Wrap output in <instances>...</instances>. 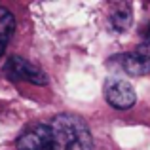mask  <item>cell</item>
<instances>
[{
  "label": "cell",
  "mask_w": 150,
  "mask_h": 150,
  "mask_svg": "<svg viewBox=\"0 0 150 150\" xmlns=\"http://www.w3.org/2000/svg\"><path fill=\"white\" fill-rule=\"evenodd\" d=\"M50 131L53 150H93V137L88 124L76 114H57Z\"/></svg>",
  "instance_id": "cell-1"
},
{
  "label": "cell",
  "mask_w": 150,
  "mask_h": 150,
  "mask_svg": "<svg viewBox=\"0 0 150 150\" xmlns=\"http://www.w3.org/2000/svg\"><path fill=\"white\" fill-rule=\"evenodd\" d=\"M105 97L116 110H127L137 103V93L127 80L110 78L105 86Z\"/></svg>",
  "instance_id": "cell-3"
},
{
  "label": "cell",
  "mask_w": 150,
  "mask_h": 150,
  "mask_svg": "<svg viewBox=\"0 0 150 150\" xmlns=\"http://www.w3.org/2000/svg\"><path fill=\"white\" fill-rule=\"evenodd\" d=\"M135 53H137V55H141V57H146V59H150V27H148L146 34H144L143 42L139 44V48H137Z\"/></svg>",
  "instance_id": "cell-8"
},
{
  "label": "cell",
  "mask_w": 150,
  "mask_h": 150,
  "mask_svg": "<svg viewBox=\"0 0 150 150\" xmlns=\"http://www.w3.org/2000/svg\"><path fill=\"white\" fill-rule=\"evenodd\" d=\"M116 61L129 76H148L150 74V59L141 57L137 53H122L116 57Z\"/></svg>",
  "instance_id": "cell-5"
},
{
  "label": "cell",
  "mask_w": 150,
  "mask_h": 150,
  "mask_svg": "<svg viewBox=\"0 0 150 150\" xmlns=\"http://www.w3.org/2000/svg\"><path fill=\"white\" fill-rule=\"evenodd\" d=\"M133 23V6L129 2H118L110 11V25L116 33H124Z\"/></svg>",
  "instance_id": "cell-6"
},
{
  "label": "cell",
  "mask_w": 150,
  "mask_h": 150,
  "mask_svg": "<svg viewBox=\"0 0 150 150\" xmlns=\"http://www.w3.org/2000/svg\"><path fill=\"white\" fill-rule=\"evenodd\" d=\"M4 74H6L8 80H13V82H29V84H34V86L48 84V76H46L44 70L40 67H36L34 63L19 57V55H13L6 61Z\"/></svg>",
  "instance_id": "cell-2"
},
{
  "label": "cell",
  "mask_w": 150,
  "mask_h": 150,
  "mask_svg": "<svg viewBox=\"0 0 150 150\" xmlns=\"http://www.w3.org/2000/svg\"><path fill=\"white\" fill-rule=\"evenodd\" d=\"M17 150H53V141H51V131L48 124H34L27 127L19 135Z\"/></svg>",
  "instance_id": "cell-4"
},
{
  "label": "cell",
  "mask_w": 150,
  "mask_h": 150,
  "mask_svg": "<svg viewBox=\"0 0 150 150\" xmlns=\"http://www.w3.org/2000/svg\"><path fill=\"white\" fill-rule=\"evenodd\" d=\"M13 29H15V17L10 10L0 6V57L4 55L6 51V46L10 42L11 34H13Z\"/></svg>",
  "instance_id": "cell-7"
}]
</instances>
